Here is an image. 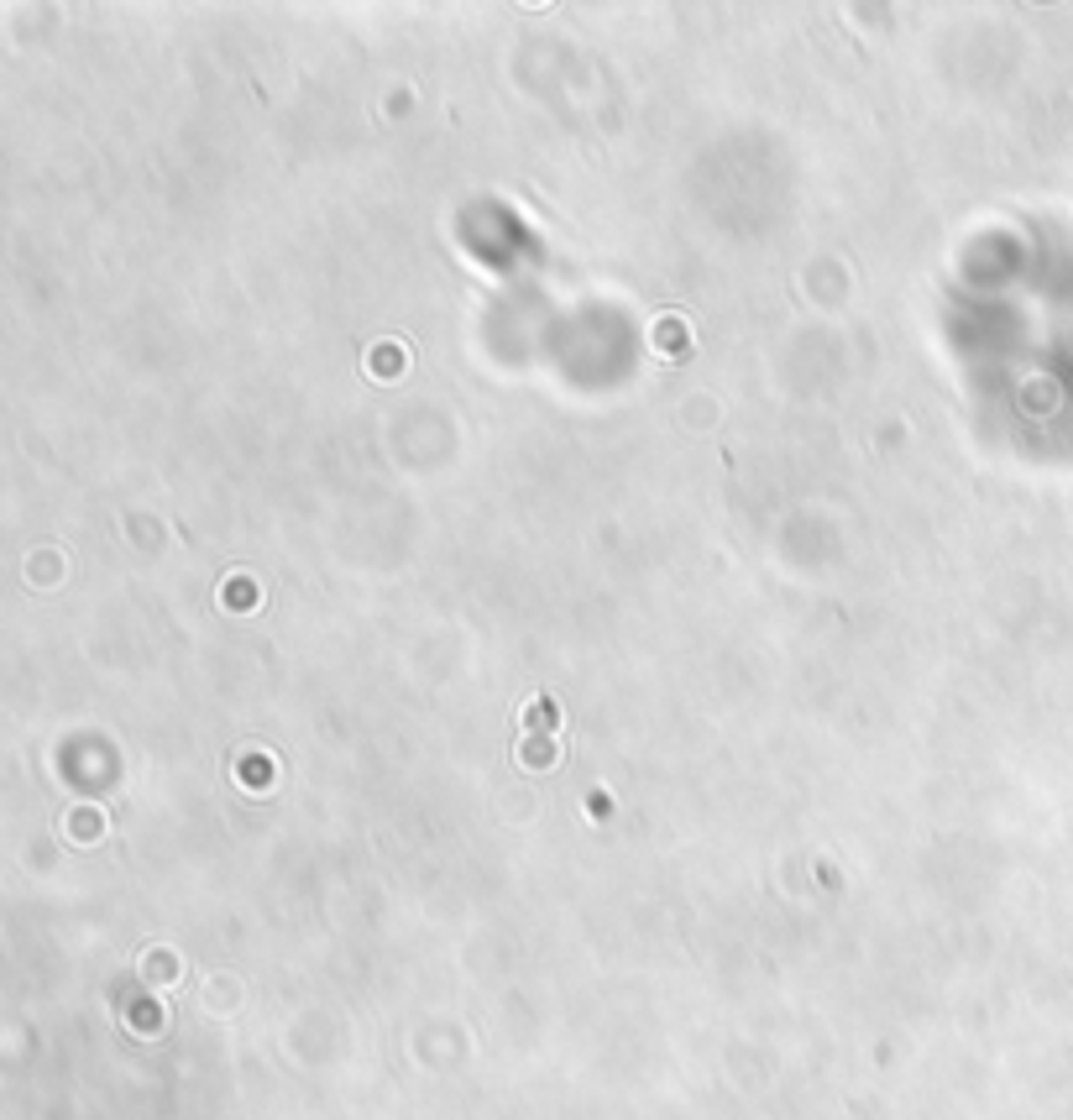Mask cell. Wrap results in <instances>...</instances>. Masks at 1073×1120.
<instances>
[{
    "mask_svg": "<svg viewBox=\"0 0 1073 1120\" xmlns=\"http://www.w3.org/2000/svg\"><path fill=\"white\" fill-rule=\"evenodd\" d=\"M524 723H529V728H555V707L529 702V707H524Z\"/></svg>",
    "mask_w": 1073,
    "mask_h": 1120,
    "instance_id": "6da1fadb",
    "label": "cell"
},
{
    "mask_svg": "<svg viewBox=\"0 0 1073 1120\" xmlns=\"http://www.w3.org/2000/svg\"><path fill=\"white\" fill-rule=\"evenodd\" d=\"M241 598H246V608H256V587H251V582H246V587H241V582H230L225 603H241Z\"/></svg>",
    "mask_w": 1073,
    "mask_h": 1120,
    "instance_id": "7a4b0ae2",
    "label": "cell"
}]
</instances>
